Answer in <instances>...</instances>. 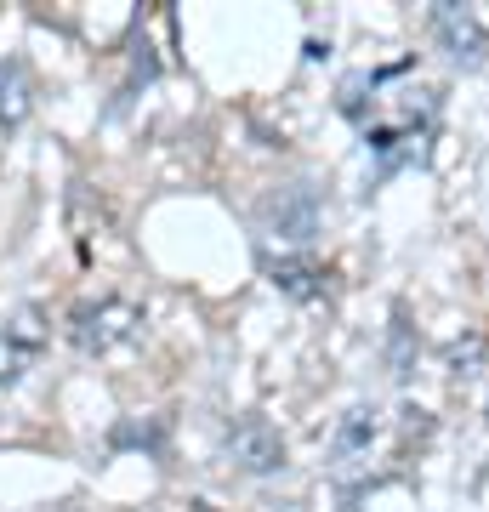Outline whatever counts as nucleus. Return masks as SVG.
Masks as SVG:
<instances>
[{
	"mask_svg": "<svg viewBox=\"0 0 489 512\" xmlns=\"http://www.w3.org/2000/svg\"><path fill=\"white\" fill-rule=\"evenodd\" d=\"M40 342H46V325H40L35 308L0 319V387H18L23 382V370L35 365Z\"/></svg>",
	"mask_w": 489,
	"mask_h": 512,
	"instance_id": "obj_5",
	"label": "nucleus"
},
{
	"mask_svg": "<svg viewBox=\"0 0 489 512\" xmlns=\"http://www.w3.org/2000/svg\"><path fill=\"white\" fill-rule=\"evenodd\" d=\"M160 433L165 427H114V444H143V450H154Z\"/></svg>",
	"mask_w": 489,
	"mask_h": 512,
	"instance_id": "obj_11",
	"label": "nucleus"
},
{
	"mask_svg": "<svg viewBox=\"0 0 489 512\" xmlns=\"http://www.w3.org/2000/svg\"><path fill=\"white\" fill-rule=\"evenodd\" d=\"M416 353H421V336H416V325H410V313L393 308V325H387V376L404 382V376L416 370Z\"/></svg>",
	"mask_w": 489,
	"mask_h": 512,
	"instance_id": "obj_9",
	"label": "nucleus"
},
{
	"mask_svg": "<svg viewBox=\"0 0 489 512\" xmlns=\"http://www.w3.org/2000/svg\"><path fill=\"white\" fill-rule=\"evenodd\" d=\"M222 456L234 461L239 473L251 478H268L285 467V439H279V427L268 416H239L228 421V433H222Z\"/></svg>",
	"mask_w": 489,
	"mask_h": 512,
	"instance_id": "obj_2",
	"label": "nucleus"
},
{
	"mask_svg": "<svg viewBox=\"0 0 489 512\" xmlns=\"http://www.w3.org/2000/svg\"><path fill=\"white\" fill-rule=\"evenodd\" d=\"M484 416H489V410H484Z\"/></svg>",
	"mask_w": 489,
	"mask_h": 512,
	"instance_id": "obj_12",
	"label": "nucleus"
},
{
	"mask_svg": "<svg viewBox=\"0 0 489 512\" xmlns=\"http://www.w3.org/2000/svg\"><path fill=\"white\" fill-rule=\"evenodd\" d=\"M444 365H450V376H478V365H484V336L478 330L455 336L450 348H444Z\"/></svg>",
	"mask_w": 489,
	"mask_h": 512,
	"instance_id": "obj_10",
	"label": "nucleus"
},
{
	"mask_svg": "<svg viewBox=\"0 0 489 512\" xmlns=\"http://www.w3.org/2000/svg\"><path fill=\"white\" fill-rule=\"evenodd\" d=\"M262 222H268V234L302 239V245H308V239L319 234V188L313 183H285L279 194L262 200Z\"/></svg>",
	"mask_w": 489,
	"mask_h": 512,
	"instance_id": "obj_4",
	"label": "nucleus"
},
{
	"mask_svg": "<svg viewBox=\"0 0 489 512\" xmlns=\"http://www.w3.org/2000/svg\"><path fill=\"white\" fill-rule=\"evenodd\" d=\"M370 439H376V410H370V404H353V410H342V421H336L330 456L336 461L359 456V450H370Z\"/></svg>",
	"mask_w": 489,
	"mask_h": 512,
	"instance_id": "obj_8",
	"label": "nucleus"
},
{
	"mask_svg": "<svg viewBox=\"0 0 489 512\" xmlns=\"http://www.w3.org/2000/svg\"><path fill=\"white\" fill-rule=\"evenodd\" d=\"M143 336V308L126 302V296H97V302H80L69 313V342L86 359H103L114 348H131Z\"/></svg>",
	"mask_w": 489,
	"mask_h": 512,
	"instance_id": "obj_1",
	"label": "nucleus"
},
{
	"mask_svg": "<svg viewBox=\"0 0 489 512\" xmlns=\"http://www.w3.org/2000/svg\"><path fill=\"white\" fill-rule=\"evenodd\" d=\"M268 279H273V291H285L290 302H313V296H325V268H319L313 256H273Z\"/></svg>",
	"mask_w": 489,
	"mask_h": 512,
	"instance_id": "obj_6",
	"label": "nucleus"
},
{
	"mask_svg": "<svg viewBox=\"0 0 489 512\" xmlns=\"http://www.w3.org/2000/svg\"><path fill=\"white\" fill-rule=\"evenodd\" d=\"M433 40L450 52L455 69H484L489 63V29L472 6H455V0H438L433 6Z\"/></svg>",
	"mask_w": 489,
	"mask_h": 512,
	"instance_id": "obj_3",
	"label": "nucleus"
},
{
	"mask_svg": "<svg viewBox=\"0 0 489 512\" xmlns=\"http://www.w3.org/2000/svg\"><path fill=\"white\" fill-rule=\"evenodd\" d=\"M35 109V86H29V69H23L18 57H6L0 63V131H18Z\"/></svg>",
	"mask_w": 489,
	"mask_h": 512,
	"instance_id": "obj_7",
	"label": "nucleus"
}]
</instances>
